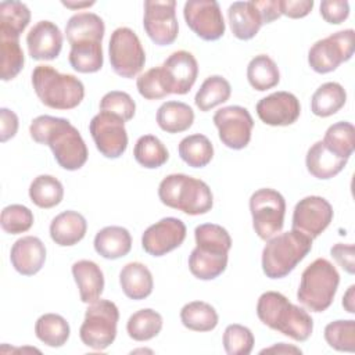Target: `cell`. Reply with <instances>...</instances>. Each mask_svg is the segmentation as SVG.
<instances>
[{"instance_id": "obj_1", "label": "cell", "mask_w": 355, "mask_h": 355, "mask_svg": "<svg viewBox=\"0 0 355 355\" xmlns=\"http://www.w3.org/2000/svg\"><path fill=\"white\" fill-rule=\"evenodd\" d=\"M29 135L36 143L50 147L62 169L78 171L87 161L89 151L80 132L65 118L39 115L31 122Z\"/></svg>"}, {"instance_id": "obj_2", "label": "cell", "mask_w": 355, "mask_h": 355, "mask_svg": "<svg viewBox=\"0 0 355 355\" xmlns=\"http://www.w3.org/2000/svg\"><path fill=\"white\" fill-rule=\"evenodd\" d=\"M258 319L272 330H276L295 341H306L313 331L311 315L294 305L286 295L277 291H266L257 302Z\"/></svg>"}, {"instance_id": "obj_3", "label": "cell", "mask_w": 355, "mask_h": 355, "mask_svg": "<svg viewBox=\"0 0 355 355\" xmlns=\"http://www.w3.org/2000/svg\"><path fill=\"white\" fill-rule=\"evenodd\" d=\"M161 202L187 215H204L212 209L214 196L209 186L184 173H171L158 186Z\"/></svg>"}, {"instance_id": "obj_4", "label": "cell", "mask_w": 355, "mask_h": 355, "mask_svg": "<svg viewBox=\"0 0 355 355\" xmlns=\"http://www.w3.org/2000/svg\"><path fill=\"white\" fill-rule=\"evenodd\" d=\"M32 86L37 98L53 110L76 108L85 97V86L75 75L61 73L51 65H37L32 72Z\"/></svg>"}, {"instance_id": "obj_5", "label": "cell", "mask_w": 355, "mask_h": 355, "mask_svg": "<svg viewBox=\"0 0 355 355\" xmlns=\"http://www.w3.org/2000/svg\"><path fill=\"white\" fill-rule=\"evenodd\" d=\"M312 239L291 229L268 239L262 250V270L269 279H283L311 252Z\"/></svg>"}, {"instance_id": "obj_6", "label": "cell", "mask_w": 355, "mask_h": 355, "mask_svg": "<svg viewBox=\"0 0 355 355\" xmlns=\"http://www.w3.org/2000/svg\"><path fill=\"white\" fill-rule=\"evenodd\" d=\"M338 284L340 273L336 266L324 258H318L304 269L297 300L311 312H323L333 304Z\"/></svg>"}, {"instance_id": "obj_7", "label": "cell", "mask_w": 355, "mask_h": 355, "mask_svg": "<svg viewBox=\"0 0 355 355\" xmlns=\"http://www.w3.org/2000/svg\"><path fill=\"white\" fill-rule=\"evenodd\" d=\"M119 311L112 301L100 298L89 304L79 329L82 343L94 351L107 349L116 338Z\"/></svg>"}, {"instance_id": "obj_8", "label": "cell", "mask_w": 355, "mask_h": 355, "mask_svg": "<svg viewBox=\"0 0 355 355\" xmlns=\"http://www.w3.org/2000/svg\"><path fill=\"white\" fill-rule=\"evenodd\" d=\"M250 212L255 233L259 239L268 240L283 229L286 200L275 189H258L250 197Z\"/></svg>"}, {"instance_id": "obj_9", "label": "cell", "mask_w": 355, "mask_h": 355, "mask_svg": "<svg viewBox=\"0 0 355 355\" xmlns=\"http://www.w3.org/2000/svg\"><path fill=\"white\" fill-rule=\"evenodd\" d=\"M110 64L122 78H135L146 64V53L139 36L128 26L116 28L108 44Z\"/></svg>"}, {"instance_id": "obj_10", "label": "cell", "mask_w": 355, "mask_h": 355, "mask_svg": "<svg viewBox=\"0 0 355 355\" xmlns=\"http://www.w3.org/2000/svg\"><path fill=\"white\" fill-rule=\"evenodd\" d=\"M354 29H344L315 42L308 51V64L318 73H329L354 55Z\"/></svg>"}, {"instance_id": "obj_11", "label": "cell", "mask_w": 355, "mask_h": 355, "mask_svg": "<svg viewBox=\"0 0 355 355\" xmlns=\"http://www.w3.org/2000/svg\"><path fill=\"white\" fill-rule=\"evenodd\" d=\"M89 132L96 148L105 158H119L128 148V132L125 129V121L118 115L100 111L92 118Z\"/></svg>"}, {"instance_id": "obj_12", "label": "cell", "mask_w": 355, "mask_h": 355, "mask_svg": "<svg viewBox=\"0 0 355 355\" xmlns=\"http://www.w3.org/2000/svg\"><path fill=\"white\" fill-rule=\"evenodd\" d=\"M143 26L147 36L158 46L172 44L179 35L175 0L144 1Z\"/></svg>"}, {"instance_id": "obj_13", "label": "cell", "mask_w": 355, "mask_h": 355, "mask_svg": "<svg viewBox=\"0 0 355 355\" xmlns=\"http://www.w3.org/2000/svg\"><path fill=\"white\" fill-rule=\"evenodd\" d=\"M220 141L232 150H243L251 140L254 119L241 105H227L218 110L212 118Z\"/></svg>"}, {"instance_id": "obj_14", "label": "cell", "mask_w": 355, "mask_h": 355, "mask_svg": "<svg viewBox=\"0 0 355 355\" xmlns=\"http://www.w3.org/2000/svg\"><path fill=\"white\" fill-rule=\"evenodd\" d=\"M187 26L202 40L214 42L225 35L226 25L220 6L215 0H189L183 7Z\"/></svg>"}, {"instance_id": "obj_15", "label": "cell", "mask_w": 355, "mask_h": 355, "mask_svg": "<svg viewBox=\"0 0 355 355\" xmlns=\"http://www.w3.org/2000/svg\"><path fill=\"white\" fill-rule=\"evenodd\" d=\"M333 215V207L326 198L308 196L295 204L291 226L313 240L327 229Z\"/></svg>"}, {"instance_id": "obj_16", "label": "cell", "mask_w": 355, "mask_h": 355, "mask_svg": "<svg viewBox=\"0 0 355 355\" xmlns=\"http://www.w3.org/2000/svg\"><path fill=\"white\" fill-rule=\"evenodd\" d=\"M186 225L179 218L166 216L148 226L141 236L143 250L153 257H162L180 247L186 239Z\"/></svg>"}, {"instance_id": "obj_17", "label": "cell", "mask_w": 355, "mask_h": 355, "mask_svg": "<svg viewBox=\"0 0 355 355\" xmlns=\"http://www.w3.org/2000/svg\"><path fill=\"white\" fill-rule=\"evenodd\" d=\"M258 118L269 126H288L301 114L300 100L290 92H275L257 103Z\"/></svg>"}, {"instance_id": "obj_18", "label": "cell", "mask_w": 355, "mask_h": 355, "mask_svg": "<svg viewBox=\"0 0 355 355\" xmlns=\"http://www.w3.org/2000/svg\"><path fill=\"white\" fill-rule=\"evenodd\" d=\"M171 94H186L196 83L198 64L196 57L186 50L173 51L161 65Z\"/></svg>"}, {"instance_id": "obj_19", "label": "cell", "mask_w": 355, "mask_h": 355, "mask_svg": "<svg viewBox=\"0 0 355 355\" xmlns=\"http://www.w3.org/2000/svg\"><path fill=\"white\" fill-rule=\"evenodd\" d=\"M62 33L51 21L36 22L26 35L29 55L36 61L55 60L62 49Z\"/></svg>"}, {"instance_id": "obj_20", "label": "cell", "mask_w": 355, "mask_h": 355, "mask_svg": "<svg viewBox=\"0 0 355 355\" xmlns=\"http://www.w3.org/2000/svg\"><path fill=\"white\" fill-rule=\"evenodd\" d=\"M10 261L19 275L33 276L46 262V247L39 237L24 236L12 244Z\"/></svg>"}, {"instance_id": "obj_21", "label": "cell", "mask_w": 355, "mask_h": 355, "mask_svg": "<svg viewBox=\"0 0 355 355\" xmlns=\"http://www.w3.org/2000/svg\"><path fill=\"white\" fill-rule=\"evenodd\" d=\"M227 254L215 245L197 244L189 255V269L200 280H214L226 270Z\"/></svg>"}, {"instance_id": "obj_22", "label": "cell", "mask_w": 355, "mask_h": 355, "mask_svg": "<svg viewBox=\"0 0 355 355\" xmlns=\"http://www.w3.org/2000/svg\"><path fill=\"white\" fill-rule=\"evenodd\" d=\"M104 33V21L94 12L73 14L65 25V36L71 46L101 44Z\"/></svg>"}, {"instance_id": "obj_23", "label": "cell", "mask_w": 355, "mask_h": 355, "mask_svg": "<svg viewBox=\"0 0 355 355\" xmlns=\"http://www.w3.org/2000/svg\"><path fill=\"white\" fill-rule=\"evenodd\" d=\"M71 270L79 290L80 301L92 304L100 300L104 291V275L100 266L90 259H79L72 265Z\"/></svg>"}, {"instance_id": "obj_24", "label": "cell", "mask_w": 355, "mask_h": 355, "mask_svg": "<svg viewBox=\"0 0 355 355\" xmlns=\"http://www.w3.org/2000/svg\"><path fill=\"white\" fill-rule=\"evenodd\" d=\"M227 19L232 33L240 40L255 37L263 25L261 14L252 0L232 3L227 8Z\"/></svg>"}, {"instance_id": "obj_25", "label": "cell", "mask_w": 355, "mask_h": 355, "mask_svg": "<svg viewBox=\"0 0 355 355\" xmlns=\"http://www.w3.org/2000/svg\"><path fill=\"white\" fill-rule=\"evenodd\" d=\"M87 222L78 211H64L53 218L50 223V237L60 247L78 244L86 234Z\"/></svg>"}, {"instance_id": "obj_26", "label": "cell", "mask_w": 355, "mask_h": 355, "mask_svg": "<svg viewBox=\"0 0 355 355\" xmlns=\"http://www.w3.org/2000/svg\"><path fill=\"white\" fill-rule=\"evenodd\" d=\"M119 284L123 294L135 301L147 298L154 288L150 269L141 262H129L119 272Z\"/></svg>"}, {"instance_id": "obj_27", "label": "cell", "mask_w": 355, "mask_h": 355, "mask_svg": "<svg viewBox=\"0 0 355 355\" xmlns=\"http://www.w3.org/2000/svg\"><path fill=\"white\" fill-rule=\"evenodd\" d=\"M348 159L340 158L331 151H329L323 141L319 140L313 143L306 151L305 165L308 172L320 180H327L338 175L347 165Z\"/></svg>"}, {"instance_id": "obj_28", "label": "cell", "mask_w": 355, "mask_h": 355, "mask_svg": "<svg viewBox=\"0 0 355 355\" xmlns=\"http://www.w3.org/2000/svg\"><path fill=\"white\" fill-rule=\"evenodd\" d=\"M94 250L105 259H118L132 250V236L122 226H105L97 232L93 241Z\"/></svg>"}, {"instance_id": "obj_29", "label": "cell", "mask_w": 355, "mask_h": 355, "mask_svg": "<svg viewBox=\"0 0 355 355\" xmlns=\"http://www.w3.org/2000/svg\"><path fill=\"white\" fill-rule=\"evenodd\" d=\"M158 126L166 133H180L191 128L194 122V111L182 101H165L159 105L155 115Z\"/></svg>"}, {"instance_id": "obj_30", "label": "cell", "mask_w": 355, "mask_h": 355, "mask_svg": "<svg viewBox=\"0 0 355 355\" xmlns=\"http://www.w3.org/2000/svg\"><path fill=\"white\" fill-rule=\"evenodd\" d=\"M347 101L345 89L337 82L320 85L311 98V111L320 118H327L338 112Z\"/></svg>"}, {"instance_id": "obj_31", "label": "cell", "mask_w": 355, "mask_h": 355, "mask_svg": "<svg viewBox=\"0 0 355 355\" xmlns=\"http://www.w3.org/2000/svg\"><path fill=\"white\" fill-rule=\"evenodd\" d=\"M31 22V11L21 1L0 3V37L18 39Z\"/></svg>"}, {"instance_id": "obj_32", "label": "cell", "mask_w": 355, "mask_h": 355, "mask_svg": "<svg viewBox=\"0 0 355 355\" xmlns=\"http://www.w3.org/2000/svg\"><path fill=\"white\" fill-rule=\"evenodd\" d=\"M36 337L51 348L62 347L71 334L67 319L58 313H44L35 323Z\"/></svg>"}, {"instance_id": "obj_33", "label": "cell", "mask_w": 355, "mask_h": 355, "mask_svg": "<svg viewBox=\"0 0 355 355\" xmlns=\"http://www.w3.org/2000/svg\"><path fill=\"white\" fill-rule=\"evenodd\" d=\"M178 153L189 166L204 168L214 158V146L205 135L194 133L180 140Z\"/></svg>"}, {"instance_id": "obj_34", "label": "cell", "mask_w": 355, "mask_h": 355, "mask_svg": "<svg viewBox=\"0 0 355 355\" xmlns=\"http://www.w3.org/2000/svg\"><path fill=\"white\" fill-rule=\"evenodd\" d=\"M247 79L252 89L265 92L279 85L280 72L269 55L258 54L247 65Z\"/></svg>"}, {"instance_id": "obj_35", "label": "cell", "mask_w": 355, "mask_h": 355, "mask_svg": "<svg viewBox=\"0 0 355 355\" xmlns=\"http://www.w3.org/2000/svg\"><path fill=\"white\" fill-rule=\"evenodd\" d=\"M230 94L232 87L229 80L220 75H212L201 83L198 92L196 93L194 103L200 111L207 112L226 103Z\"/></svg>"}, {"instance_id": "obj_36", "label": "cell", "mask_w": 355, "mask_h": 355, "mask_svg": "<svg viewBox=\"0 0 355 355\" xmlns=\"http://www.w3.org/2000/svg\"><path fill=\"white\" fill-rule=\"evenodd\" d=\"M182 324L191 331H211L218 326V312L204 301H191L180 311Z\"/></svg>"}, {"instance_id": "obj_37", "label": "cell", "mask_w": 355, "mask_h": 355, "mask_svg": "<svg viewBox=\"0 0 355 355\" xmlns=\"http://www.w3.org/2000/svg\"><path fill=\"white\" fill-rule=\"evenodd\" d=\"M162 316L151 308H143L128 319L126 331L135 341H148L159 334L162 330Z\"/></svg>"}, {"instance_id": "obj_38", "label": "cell", "mask_w": 355, "mask_h": 355, "mask_svg": "<svg viewBox=\"0 0 355 355\" xmlns=\"http://www.w3.org/2000/svg\"><path fill=\"white\" fill-rule=\"evenodd\" d=\"M29 198L39 208H53L64 198L62 183L51 175H39L29 186Z\"/></svg>"}, {"instance_id": "obj_39", "label": "cell", "mask_w": 355, "mask_h": 355, "mask_svg": "<svg viewBox=\"0 0 355 355\" xmlns=\"http://www.w3.org/2000/svg\"><path fill=\"white\" fill-rule=\"evenodd\" d=\"M324 147L340 158L349 159L355 148V129L351 122L340 121L330 125L323 137Z\"/></svg>"}, {"instance_id": "obj_40", "label": "cell", "mask_w": 355, "mask_h": 355, "mask_svg": "<svg viewBox=\"0 0 355 355\" xmlns=\"http://www.w3.org/2000/svg\"><path fill=\"white\" fill-rule=\"evenodd\" d=\"M133 157L143 168L155 169L169 159V153L157 136L144 135L137 139L133 148Z\"/></svg>"}, {"instance_id": "obj_41", "label": "cell", "mask_w": 355, "mask_h": 355, "mask_svg": "<svg viewBox=\"0 0 355 355\" xmlns=\"http://www.w3.org/2000/svg\"><path fill=\"white\" fill-rule=\"evenodd\" d=\"M71 67L80 73H94L101 69L104 64V54L101 44L71 46L69 51Z\"/></svg>"}, {"instance_id": "obj_42", "label": "cell", "mask_w": 355, "mask_h": 355, "mask_svg": "<svg viewBox=\"0 0 355 355\" xmlns=\"http://www.w3.org/2000/svg\"><path fill=\"white\" fill-rule=\"evenodd\" d=\"M25 55L18 39L0 37V78L7 82L14 79L24 68Z\"/></svg>"}, {"instance_id": "obj_43", "label": "cell", "mask_w": 355, "mask_h": 355, "mask_svg": "<svg viewBox=\"0 0 355 355\" xmlns=\"http://www.w3.org/2000/svg\"><path fill=\"white\" fill-rule=\"evenodd\" d=\"M324 340L336 351L354 352L355 351V320H334L326 324L323 331Z\"/></svg>"}, {"instance_id": "obj_44", "label": "cell", "mask_w": 355, "mask_h": 355, "mask_svg": "<svg viewBox=\"0 0 355 355\" xmlns=\"http://www.w3.org/2000/svg\"><path fill=\"white\" fill-rule=\"evenodd\" d=\"M35 222L33 212L22 204H11L3 208L0 215L1 229L8 234L28 232Z\"/></svg>"}, {"instance_id": "obj_45", "label": "cell", "mask_w": 355, "mask_h": 355, "mask_svg": "<svg viewBox=\"0 0 355 355\" xmlns=\"http://www.w3.org/2000/svg\"><path fill=\"white\" fill-rule=\"evenodd\" d=\"M222 343L227 355H248L254 348L255 338L248 327L233 323L225 329Z\"/></svg>"}, {"instance_id": "obj_46", "label": "cell", "mask_w": 355, "mask_h": 355, "mask_svg": "<svg viewBox=\"0 0 355 355\" xmlns=\"http://www.w3.org/2000/svg\"><path fill=\"white\" fill-rule=\"evenodd\" d=\"M137 90L146 100H158L169 96L161 67H154L141 73L136 80Z\"/></svg>"}, {"instance_id": "obj_47", "label": "cell", "mask_w": 355, "mask_h": 355, "mask_svg": "<svg viewBox=\"0 0 355 355\" xmlns=\"http://www.w3.org/2000/svg\"><path fill=\"white\" fill-rule=\"evenodd\" d=\"M100 111H107L114 115H118L126 122L135 116L136 103L126 92L111 90L101 97Z\"/></svg>"}, {"instance_id": "obj_48", "label": "cell", "mask_w": 355, "mask_h": 355, "mask_svg": "<svg viewBox=\"0 0 355 355\" xmlns=\"http://www.w3.org/2000/svg\"><path fill=\"white\" fill-rule=\"evenodd\" d=\"M196 244H209L226 251L232 248V237L225 227L216 223H202L194 229Z\"/></svg>"}, {"instance_id": "obj_49", "label": "cell", "mask_w": 355, "mask_h": 355, "mask_svg": "<svg viewBox=\"0 0 355 355\" xmlns=\"http://www.w3.org/2000/svg\"><path fill=\"white\" fill-rule=\"evenodd\" d=\"M322 18L331 24L338 25L349 15V3L347 0H323L320 3Z\"/></svg>"}, {"instance_id": "obj_50", "label": "cell", "mask_w": 355, "mask_h": 355, "mask_svg": "<svg viewBox=\"0 0 355 355\" xmlns=\"http://www.w3.org/2000/svg\"><path fill=\"white\" fill-rule=\"evenodd\" d=\"M330 254L343 270H345L349 275L355 273V247H354V244L337 243L330 248Z\"/></svg>"}, {"instance_id": "obj_51", "label": "cell", "mask_w": 355, "mask_h": 355, "mask_svg": "<svg viewBox=\"0 0 355 355\" xmlns=\"http://www.w3.org/2000/svg\"><path fill=\"white\" fill-rule=\"evenodd\" d=\"M280 3V12L293 19L306 17L312 8L315 1L313 0H279Z\"/></svg>"}, {"instance_id": "obj_52", "label": "cell", "mask_w": 355, "mask_h": 355, "mask_svg": "<svg viewBox=\"0 0 355 355\" xmlns=\"http://www.w3.org/2000/svg\"><path fill=\"white\" fill-rule=\"evenodd\" d=\"M18 116L14 111L3 107L0 108V141L6 143L18 132Z\"/></svg>"}, {"instance_id": "obj_53", "label": "cell", "mask_w": 355, "mask_h": 355, "mask_svg": "<svg viewBox=\"0 0 355 355\" xmlns=\"http://www.w3.org/2000/svg\"><path fill=\"white\" fill-rule=\"evenodd\" d=\"M252 1L261 14L263 25L270 24L277 18H280L282 12H280L279 0H252Z\"/></svg>"}, {"instance_id": "obj_54", "label": "cell", "mask_w": 355, "mask_h": 355, "mask_svg": "<svg viewBox=\"0 0 355 355\" xmlns=\"http://www.w3.org/2000/svg\"><path fill=\"white\" fill-rule=\"evenodd\" d=\"M265 352H277V354H301L302 351L294 345H287L286 343H279V344H275L269 348H265L261 351V354H265Z\"/></svg>"}, {"instance_id": "obj_55", "label": "cell", "mask_w": 355, "mask_h": 355, "mask_svg": "<svg viewBox=\"0 0 355 355\" xmlns=\"http://www.w3.org/2000/svg\"><path fill=\"white\" fill-rule=\"evenodd\" d=\"M343 306L348 313H355V286L351 284L343 297Z\"/></svg>"}, {"instance_id": "obj_56", "label": "cell", "mask_w": 355, "mask_h": 355, "mask_svg": "<svg viewBox=\"0 0 355 355\" xmlns=\"http://www.w3.org/2000/svg\"><path fill=\"white\" fill-rule=\"evenodd\" d=\"M65 7L69 8H82V7H90L94 4V1H83V3H72V1H62Z\"/></svg>"}]
</instances>
